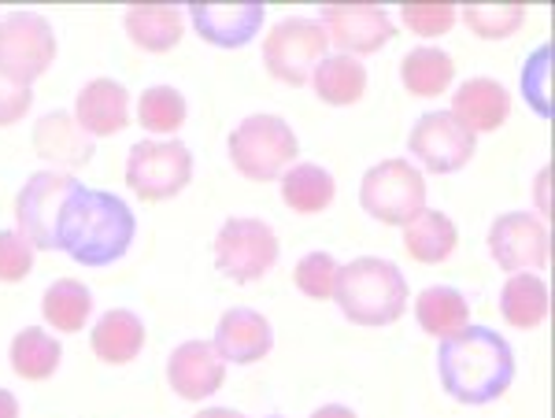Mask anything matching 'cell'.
<instances>
[{
  "label": "cell",
  "instance_id": "8fae6325",
  "mask_svg": "<svg viewBox=\"0 0 555 418\" xmlns=\"http://www.w3.org/2000/svg\"><path fill=\"white\" fill-rule=\"evenodd\" d=\"M78 185L82 182L67 171H38L23 182L20 197H15V230L30 241L34 252H52L60 211Z\"/></svg>",
  "mask_w": 555,
  "mask_h": 418
},
{
  "label": "cell",
  "instance_id": "9c48e42d",
  "mask_svg": "<svg viewBox=\"0 0 555 418\" xmlns=\"http://www.w3.org/2000/svg\"><path fill=\"white\" fill-rule=\"evenodd\" d=\"M193 182V153L182 141H138L130 145L127 156V185L133 197L156 204V200H171L185 185Z\"/></svg>",
  "mask_w": 555,
  "mask_h": 418
},
{
  "label": "cell",
  "instance_id": "5b68a950",
  "mask_svg": "<svg viewBox=\"0 0 555 418\" xmlns=\"http://www.w3.org/2000/svg\"><path fill=\"white\" fill-rule=\"evenodd\" d=\"M426 174L411 159H382L360 182V208L382 226L404 230L411 219L426 211Z\"/></svg>",
  "mask_w": 555,
  "mask_h": 418
},
{
  "label": "cell",
  "instance_id": "e575fe53",
  "mask_svg": "<svg viewBox=\"0 0 555 418\" xmlns=\"http://www.w3.org/2000/svg\"><path fill=\"white\" fill-rule=\"evenodd\" d=\"M34 248L20 230H0V282L15 286L34 271Z\"/></svg>",
  "mask_w": 555,
  "mask_h": 418
},
{
  "label": "cell",
  "instance_id": "2e32d148",
  "mask_svg": "<svg viewBox=\"0 0 555 418\" xmlns=\"http://www.w3.org/2000/svg\"><path fill=\"white\" fill-rule=\"evenodd\" d=\"M222 381H227V363L211 341H182L167 355V386L190 404H204L219 393Z\"/></svg>",
  "mask_w": 555,
  "mask_h": 418
},
{
  "label": "cell",
  "instance_id": "4316f807",
  "mask_svg": "<svg viewBox=\"0 0 555 418\" xmlns=\"http://www.w3.org/2000/svg\"><path fill=\"white\" fill-rule=\"evenodd\" d=\"M415 323L418 330L444 341L455 337L463 326H470V304L460 289L452 286H429L415 297Z\"/></svg>",
  "mask_w": 555,
  "mask_h": 418
},
{
  "label": "cell",
  "instance_id": "3957f363",
  "mask_svg": "<svg viewBox=\"0 0 555 418\" xmlns=\"http://www.w3.org/2000/svg\"><path fill=\"white\" fill-rule=\"evenodd\" d=\"M408 300V278L392 260L360 256L352 263H341V271H337L334 304L341 308L348 323L363 326V330H382V326L400 323Z\"/></svg>",
  "mask_w": 555,
  "mask_h": 418
},
{
  "label": "cell",
  "instance_id": "f35d334b",
  "mask_svg": "<svg viewBox=\"0 0 555 418\" xmlns=\"http://www.w3.org/2000/svg\"><path fill=\"white\" fill-rule=\"evenodd\" d=\"M0 418H20V400L8 393V389H0Z\"/></svg>",
  "mask_w": 555,
  "mask_h": 418
},
{
  "label": "cell",
  "instance_id": "d6a6232c",
  "mask_svg": "<svg viewBox=\"0 0 555 418\" xmlns=\"http://www.w3.org/2000/svg\"><path fill=\"white\" fill-rule=\"evenodd\" d=\"M337 271H341V263H337L330 252H308L297 266H293V286H297L308 300H334Z\"/></svg>",
  "mask_w": 555,
  "mask_h": 418
},
{
  "label": "cell",
  "instance_id": "83f0119b",
  "mask_svg": "<svg viewBox=\"0 0 555 418\" xmlns=\"http://www.w3.org/2000/svg\"><path fill=\"white\" fill-rule=\"evenodd\" d=\"M8 360H12V370L23 381H49L64 363V349H60V337H52L41 326H26L12 337Z\"/></svg>",
  "mask_w": 555,
  "mask_h": 418
},
{
  "label": "cell",
  "instance_id": "277c9868",
  "mask_svg": "<svg viewBox=\"0 0 555 418\" xmlns=\"http://www.w3.org/2000/svg\"><path fill=\"white\" fill-rule=\"evenodd\" d=\"M227 153L241 178H248V182H278V178L297 164L300 141L297 130L282 115L256 112L230 130Z\"/></svg>",
  "mask_w": 555,
  "mask_h": 418
},
{
  "label": "cell",
  "instance_id": "603a6c76",
  "mask_svg": "<svg viewBox=\"0 0 555 418\" xmlns=\"http://www.w3.org/2000/svg\"><path fill=\"white\" fill-rule=\"evenodd\" d=\"M455 82V60L437 44H418V49L404 52L400 60V86L411 96H444Z\"/></svg>",
  "mask_w": 555,
  "mask_h": 418
},
{
  "label": "cell",
  "instance_id": "f546056e",
  "mask_svg": "<svg viewBox=\"0 0 555 418\" xmlns=\"http://www.w3.org/2000/svg\"><path fill=\"white\" fill-rule=\"evenodd\" d=\"M185 119H190V104L175 86H149L138 96V122L149 133H156L159 141L182 130Z\"/></svg>",
  "mask_w": 555,
  "mask_h": 418
},
{
  "label": "cell",
  "instance_id": "ffe728a7",
  "mask_svg": "<svg viewBox=\"0 0 555 418\" xmlns=\"http://www.w3.org/2000/svg\"><path fill=\"white\" fill-rule=\"evenodd\" d=\"M122 30L141 52H171L185 38V12L175 4H130L122 15Z\"/></svg>",
  "mask_w": 555,
  "mask_h": 418
},
{
  "label": "cell",
  "instance_id": "d4e9b609",
  "mask_svg": "<svg viewBox=\"0 0 555 418\" xmlns=\"http://www.w3.org/2000/svg\"><path fill=\"white\" fill-rule=\"evenodd\" d=\"M455 245H460V230H455V222L437 208H426L423 215H415L404 226V252L415 263H426V266L444 263L455 252Z\"/></svg>",
  "mask_w": 555,
  "mask_h": 418
},
{
  "label": "cell",
  "instance_id": "e0dca14e",
  "mask_svg": "<svg viewBox=\"0 0 555 418\" xmlns=\"http://www.w3.org/2000/svg\"><path fill=\"white\" fill-rule=\"evenodd\" d=\"M34 153L52 164V171H75L93 159L96 141L78 127L70 112H44L34 122Z\"/></svg>",
  "mask_w": 555,
  "mask_h": 418
},
{
  "label": "cell",
  "instance_id": "836d02e7",
  "mask_svg": "<svg viewBox=\"0 0 555 418\" xmlns=\"http://www.w3.org/2000/svg\"><path fill=\"white\" fill-rule=\"evenodd\" d=\"M400 23L404 30H411L415 38H444L455 23H460V8L455 4H400Z\"/></svg>",
  "mask_w": 555,
  "mask_h": 418
},
{
  "label": "cell",
  "instance_id": "7c38bea8",
  "mask_svg": "<svg viewBox=\"0 0 555 418\" xmlns=\"http://www.w3.org/2000/svg\"><path fill=\"white\" fill-rule=\"evenodd\" d=\"M408 153L423 174H460L478 153V138L460 127L449 112H426L408 133Z\"/></svg>",
  "mask_w": 555,
  "mask_h": 418
},
{
  "label": "cell",
  "instance_id": "6da1fadb",
  "mask_svg": "<svg viewBox=\"0 0 555 418\" xmlns=\"http://www.w3.org/2000/svg\"><path fill=\"white\" fill-rule=\"evenodd\" d=\"M133 237H138V215L127 200L107 190L78 185L60 211L52 252L60 248L78 266H112L130 252Z\"/></svg>",
  "mask_w": 555,
  "mask_h": 418
},
{
  "label": "cell",
  "instance_id": "74e56055",
  "mask_svg": "<svg viewBox=\"0 0 555 418\" xmlns=\"http://www.w3.org/2000/svg\"><path fill=\"white\" fill-rule=\"evenodd\" d=\"M311 418H360L352 412V407H345V404H322L311 412Z\"/></svg>",
  "mask_w": 555,
  "mask_h": 418
},
{
  "label": "cell",
  "instance_id": "ac0fdd59",
  "mask_svg": "<svg viewBox=\"0 0 555 418\" xmlns=\"http://www.w3.org/2000/svg\"><path fill=\"white\" fill-rule=\"evenodd\" d=\"M449 115L460 127H467L474 138L478 133H496L512 119V93L496 78H467L452 93Z\"/></svg>",
  "mask_w": 555,
  "mask_h": 418
},
{
  "label": "cell",
  "instance_id": "44dd1931",
  "mask_svg": "<svg viewBox=\"0 0 555 418\" xmlns=\"http://www.w3.org/2000/svg\"><path fill=\"white\" fill-rule=\"evenodd\" d=\"M89 344H93L96 360L107 363V367H127L145 349V323L127 308H112L89 330Z\"/></svg>",
  "mask_w": 555,
  "mask_h": 418
},
{
  "label": "cell",
  "instance_id": "30bf717a",
  "mask_svg": "<svg viewBox=\"0 0 555 418\" xmlns=\"http://www.w3.org/2000/svg\"><path fill=\"white\" fill-rule=\"evenodd\" d=\"M489 256L507 274H537L552 260V234L548 222L533 211H504L489 226Z\"/></svg>",
  "mask_w": 555,
  "mask_h": 418
},
{
  "label": "cell",
  "instance_id": "cb8c5ba5",
  "mask_svg": "<svg viewBox=\"0 0 555 418\" xmlns=\"http://www.w3.org/2000/svg\"><path fill=\"white\" fill-rule=\"evenodd\" d=\"M282 204L297 215H319L337 197V178L319 164H293L289 171L278 178Z\"/></svg>",
  "mask_w": 555,
  "mask_h": 418
},
{
  "label": "cell",
  "instance_id": "52a82bcc",
  "mask_svg": "<svg viewBox=\"0 0 555 418\" xmlns=\"http://www.w3.org/2000/svg\"><path fill=\"white\" fill-rule=\"evenodd\" d=\"M330 56V38L315 15H285L263 38L267 75L282 86H308L322 60Z\"/></svg>",
  "mask_w": 555,
  "mask_h": 418
},
{
  "label": "cell",
  "instance_id": "8992f818",
  "mask_svg": "<svg viewBox=\"0 0 555 418\" xmlns=\"http://www.w3.org/2000/svg\"><path fill=\"white\" fill-rule=\"evenodd\" d=\"M211 252L222 278L237 282V286H253V282L267 278L278 266L282 241H278L271 222L253 215H234L219 226Z\"/></svg>",
  "mask_w": 555,
  "mask_h": 418
},
{
  "label": "cell",
  "instance_id": "1f68e13d",
  "mask_svg": "<svg viewBox=\"0 0 555 418\" xmlns=\"http://www.w3.org/2000/svg\"><path fill=\"white\" fill-rule=\"evenodd\" d=\"M552 44H537V49L526 56L522 75H518V86H522V101L530 104L533 115L548 119L552 115Z\"/></svg>",
  "mask_w": 555,
  "mask_h": 418
},
{
  "label": "cell",
  "instance_id": "8d00e7d4",
  "mask_svg": "<svg viewBox=\"0 0 555 418\" xmlns=\"http://www.w3.org/2000/svg\"><path fill=\"white\" fill-rule=\"evenodd\" d=\"M548 178H552V171L548 167H541V171H537V182H533V193H537V211L533 215L541 219V222H548Z\"/></svg>",
  "mask_w": 555,
  "mask_h": 418
},
{
  "label": "cell",
  "instance_id": "9a60e30c",
  "mask_svg": "<svg viewBox=\"0 0 555 418\" xmlns=\"http://www.w3.org/2000/svg\"><path fill=\"white\" fill-rule=\"evenodd\" d=\"M215 352L222 355V363L234 367H253V363L267 360L274 349V326L267 323L263 311L256 308H230L222 311V318L215 323L211 337Z\"/></svg>",
  "mask_w": 555,
  "mask_h": 418
},
{
  "label": "cell",
  "instance_id": "7402d4cb",
  "mask_svg": "<svg viewBox=\"0 0 555 418\" xmlns=\"http://www.w3.org/2000/svg\"><path fill=\"white\" fill-rule=\"evenodd\" d=\"M552 297L541 274H507L500 289V315L512 330H537L548 323Z\"/></svg>",
  "mask_w": 555,
  "mask_h": 418
},
{
  "label": "cell",
  "instance_id": "d6986e66",
  "mask_svg": "<svg viewBox=\"0 0 555 418\" xmlns=\"http://www.w3.org/2000/svg\"><path fill=\"white\" fill-rule=\"evenodd\" d=\"M78 119V127H82L89 138H115L119 130L130 127V93L122 82H115V78H93V82H86L78 89L75 96V112H70Z\"/></svg>",
  "mask_w": 555,
  "mask_h": 418
},
{
  "label": "cell",
  "instance_id": "4fadbf2b",
  "mask_svg": "<svg viewBox=\"0 0 555 418\" xmlns=\"http://www.w3.org/2000/svg\"><path fill=\"white\" fill-rule=\"evenodd\" d=\"M315 19L341 56L363 60L397 38V19L378 4H322Z\"/></svg>",
  "mask_w": 555,
  "mask_h": 418
},
{
  "label": "cell",
  "instance_id": "4dcf8cb0",
  "mask_svg": "<svg viewBox=\"0 0 555 418\" xmlns=\"http://www.w3.org/2000/svg\"><path fill=\"white\" fill-rule=\"evenodd\" d=\"M460 19L481 41H507L522 30L526 8L522 4H463Z\"/></svg>",
  "mask_w": 555,
  "mask_h": 418
},
{
  "label": "cell",
  "instance_id": "484cf974",
  "mask_svg": "<svg viewBox=\"0 0 555 418\" xmlns=\"http://www.w3.org/2000/svg\"><path fill=\"white\" fill-rule=\"evenodd\" d=\"M308 86L315 89V96L322 104H330V108L360 104L363 93H366V64L363 60H352V56L334 52V56H326L315 67V75H311Z\"/></svg>",
  "mask_w": 555,
  "mask_h": 418
},
{
  "label": "cell",
  "instance_id": "d590c367",
  "mask_svg": "<svg viewBox=\"0 0 555 418\" xmlns=\"http://www.w3.org/2000/svg\"><path fill=\"white\" fill-rule=\"evenodd\" d=\"M30 104H34V89L26 86H15L0 75V127H15L30 115Z\"/></svg>",
  "mask_w": 555,
  "mask_h": 418
},
{
  "label": "cell",
  "instance_id": "f1b7e54d",
  "mask_svg": "<svg viewBox=\"0 0 555 418\" xmlns=\"http://www.w3.org/2000/svg\"><path fill=\"white\" fill-rule=\"evenodd\" d=\"M93 315V292L78 278H60L44 289L41 297V318L60 334H82Z\"/></svg>",
  "mask_w": 555,
  "mask_h": 418
},
{
  "label": "cell",
  "instance_id": "ba28073f",
  "mask_svg": "<svg viewBox=\"0 0 555 418\" xmlns=\"http://www.w3.org/2000/svg\"><path fill=\"white\" fill-rule=\"evenodd\" d=\"M56 64V34L38 12H8L0 19V75L30 89Z\"/></svg>",
  "mask_w": 555,
  "mask_h": 418
},
{
  "label": "cell",
  "instance_id": "60d3db41",
  "mask_svg": "<svg viewBox=\"0 0 555 418\" xmlns=\"http://www.w3.org/2000/svg\"><path fill=\"white\" fill-rule=\"evenodd\" d=\"M267 418H282V415H267Z\"/></svg>",
  "mask_w": 555,
  "mask_h": 418
},
{
  "label": "cell",
  "instance_id": "5bb4252c",
  "mask_svg": "<svg viewBox=\"0 0 555 418\" xmlns=\"http://www.w3.org/2000/svg\"><path fill=\"white\" fill-rule=\"evenodd\" d=\"M267 8L248 0V4H190L185 8V23L193 34H201L204 44L215 49H245L263 30Z\"/></svg>",
  "mask_w": 555,
  "mask_h": 418
},
{
  "label": "cell",
  "instance_id": "7a4b0ae2",
  "mask_svg": "<svg viewBox=\"0 0 555 418\" xmlns=\"http://www.w3.org/2000/svg\"><path fill=\"white\" fill-rule=\"evenodd\" d=\"M437 378L455 404H496L515 381V349L489 326H463L437 344Z\"/></svg>",
  "mask_w": 555,
  "mask_h": 418
},
{
  "label": "cell",
  "instance_id": "ab89813d",
  "mask_svg": "<svg viewBox=\"0 0 555 418\" xmlns=\"http://www.w3.org/2000/svg\"><path fill=\"white\" fill-rule=\"evenodd\" d=\"M193 418H248V415L234 412V407H204V412H196Z\"/></svg>",
  "mask_w": 555,
  "mask_h": 418
}]
</instances>
